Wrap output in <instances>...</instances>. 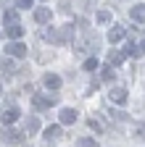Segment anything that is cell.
Here are the masks:
<instances>
[{"label": "cell", "instance_id": "cell-16", "mask_svg": "<svg viewBox=\"0 0 145 147\" xmlns=\"http://www.w3.org/2000/svg\"><path fill=\"white\" fill-rule=\"evenodd\" d=\"M87 126L93 129V131H98V134H103V131H106V126H103V121H100V118H90V121H87Z\"/></svg>", "mask_w": 145, "mask_h": 147}, {"label": "cell", "instance_id": "cell-1", "mask_svg": "<svg viewBox=\"0 0 145 147\" xmlns=\"http://www.w3.org/2000/svg\"><path fill=\"white\" fill-rule=\"evenodd\" d=\"M24 131H19V129L13 126H3V131H0V139H3V144H21L24 142Z\"/></svg>", "mask_w": 145, "mask_h": 147}, {"label": "cell", "instance_id": "cell-22", "mask_svg": "<svg viewBox=\"0 0 145 147\" xmlns=\"http://www.w3.org/2000/svg\"><path fill=\"white\" fill-rule=\"evenodd\" d=\"M13 5L24 11V8H32V0H13Z\"/></svg>", "mask_w": 145, "mask_h": 147}, {"label": "cell", "instance_id": "cell-3", "mask_svg": "<svg viewBox=\"0 0 145 147\" xmlns=\"http://www.w3.org/2000/svg\"><path fill=\"white\" fill-rule=\"evenodd\" d=\"M108 97H111L116 105H124L127 100H129V95H127V89H124V87H114L111 92H108Z\"/></svg>", "mask_w": 145, "mask_h": 147}, {"label": "cell", "instance_id": "cell-11", "mask_svg": "<svg viewBox=\"0 0 145 147\" xmlns=\"http://www.w3.org/2000/svg\"><path fill=\"white\" fill-rule=\"evenodd\" d=\"M58 116H61V123H69V126H71V123L77 121V110H71V108H63Z\"/></svg>", "mask_w": 145, "mask_h": 147}, {"label": "cell", "instance_id": "cell-6", "mask_svg": "<svg viewBox=\"0 0 145 147\" xmlns=\"http://www.w3.org/2000/svg\"><path fill=\"white\" fill-rule=\"evenodd\" d=\"M129 18L132 21H145V3H137L129 8Z\"/></svg>", "mask_w": 145, "mask_h": 147}, {"label": "cell", "instance_id": "cell-24", "mask_svg": "<svg viewBox=\"0 0 145 147\" xmlns=\"http://www.w3.org/2000/svg\"><path fill=\"white\" fill-rule=\"evenodd\" d=\"M140 53H145V40H142V42H140Z\"/></svg>", "mask_w": 145, "mask_h": 147}, {"label": "cell", "instance_id": "cell-12", "mask_svg": "<svg viewBox=\"0 0 145 147\" xmlns=\"http://www.w3.org/2000/svg\"><path fill=\"white\" fill-rule=\"evenodd\" d=\"M124 58H127V53H124V50H114V53H108V63H111V66L124 63Z\"/></svg>", "mask_w": 145, "mask_h": 147}, {"label": "cell", "instance_id": "cell-9", "mask_svg": "<svg viewBox=\"0 0 145 147\" xmlns=\"http://www.w3.org/2000/svg\"><path fill=\"white\" fill-rule=\"evenodd\" d=\"M50 18H53L50 8H37V11H34V21H37V24H48Z\"/></svg>", "mask_w": 145, "mask_h": 147}, {"label": "cell", "instance_id": "cell-20", "mask_svg": "<svg viewBox=\"0 0 145 147\" xmlns=\"http://www.w3.org/2000/svg\"><path fill=\"white\" fill-rule=\"evenodd\" d=\"M79 147H98V142L90 139V137H82V139H79Z\"/></svg>", "mask_w": 145, "mask_h": 147}, {"label": "cell", "instance_id": "cell-17", "mask_svg": "<svg viewBox=\"0 0 145 147\" xmlns=\"http://www.w3.org/2000/svg\"><path fill=\"white\" fill-rule=\"evenodd\" d=\"M100 79H103V82H111V79H114V66H111V63H106V66H103Z\"/></svg>", "mask_w": 145, "mask_h": 147}, {"label": "cell", "instance_id": "cell-5", "mask_svg": "<svg viewBox=\"0 0 145 147\" xmlns=\"http://www.w3.org/2000/svg\"><path fill=\"white\" fill-rule=\"evenodd\" d=\"M56 105V97H42V95H34V108L37 110H48Z\"/></svg>", "mask_w": 145, "mask_h": 147}, {"label": "cell", "instance_id": "cell-8", "mask_svg": "<svg viewBox=\"0 0 145 147\" xmlns=\"http://www.w3.org/2000/svg\"><path fill=\"white\" fill-rule=\"evenodd\" d=\"M3 21H5L8 26H16V24H19V11H16V8H5Z\"/></svg>", "mask_w": 145, "mask_h": 147}, {"label": "cell", "instance_id": "cell-2", "mask_svg": "<svg viewBox=\"0 0 145 147\" xmlns=\"http://www.w3.org/2000/svg\"><path fill=\"white\" fill-rule=\"evenodd\" d=\"M5 55H11V58H24V55H27V45L11 42V45H5Z\"/></svg>", "mask_w": 145, "mask_h": 147}, {"label": "cell", "instance_id": "cell-14", "mask_svg": "<svg viewBox=\"0 0 145 147\" xmlns=\"http://www.w3.org/2000/svg\"><path fill=\"white\" fill-rule=\"evenodd\" d=\"M5 34L11 37V40H21V34H24V26H21V24H16V26H8V29H5Z\"/></svg>", "mask_w": 145, "mask_h": 147}, {"label": "cell", "instance_id": "cell-15", "mask_svg": "<svg viewBox=\"0 0 145 147\" xmlns=\"http://www.w3.org/2000/svg\"><path fill=\"white\" fill-rule=\"evenodd\" d=\"M42 137H45V139H50V142H53V139H58V137H61V126H48Z\"/></svg>", "mask_w": 145, "mask_h": 147}, {"label": "cell", "instance_id": "cell-19", "mask_svg": "<svg viewBox=\"0 0 145 147\" xmlns=\"http://www.w3.org/2000/svg\"><path fill=\"white\" fill-rule=\"evenodd\" d=\"M124 53H127V55H132V58H135V55H140V45H135V42H129V45H127V47H124Z\"/></svg>", "mask_w": 145, "mask_h": 147}, {"label": "cell", "instance_id": "cell-25", "mask_svg": "<svg viewBox=\"0 0 145 147\" xmlns=\"http://www.w3.org/2000/svg\"><path fill=\"white\" fill-rule=\"evenodd\" d=\"M0 95H3V87H0Z\"/></svg>", "mask_w": 145, "mask_h": 147}, {"label": "cell", "instance_id": "cell-21", "mask_svg": "<svg viewBox=\"0 0 145 147\" xmlns=\"http://www.w3.org/2000/svg\"><path fill=\"white\" fill-rule=\"evenodd\" d=\"M95 68H98V61L95 58H87L84 61V71H95Z\"/></svg>", "mask_w": 145, "mask_h": 147}, {"label": "cell", "instance_id": "cell-23", "mask_svg": "<svg viewBox=\"0 0 145 147\" xmlns=\"http://www.w3.org/2000/svg\"><path fill=\"white\" fill-rule=\"evenodd\" d=\"M13 71H16V66H13L11 61H5V63H3V74H13Z\"/></svg>", "mask_w": 145, "mask_h": 147}, {"label": "cell", "instance_id": "cell-26", "mask_svg": "<svg viewBox=\"0 0 145 147\" xmlns=\"http://www.w3.org/2000/svg\"><path fill=\"white\" fill-rule=\"evenodd\" d=\"M0 116H3V110H0Z\"/></svg>", "mask_w": 145, "mask_h": 147}, {"label": "cell", "instance_id": "cell-4", "mask_svg": "<svg viewBox=\"0 0 145 147\" xmlns=\"http://www.w3.org/2000/svg\"><path fill=\"white\" fill-rule=\"evenodd\" d=\"M42 84H45V89H61V76L58 74H45V79H42Z\"/></svg>", "mask_w": 145, "mask_h": 147}, {"label": "cell", "instance_id": "cell-13", "mask_svg": "<svg viewBox=\"0 0 145 147\" xmlns=\"http://www.w3.org/2000/svg\"><path fill=\"white\" fill-rule=\"evenodd\" d=\"M27 131H29V134H37V131H40V118H37V116H29V118H27Z\"/></svg>", "mask_w": 145, "mask_h": 147}, {"label": "cell", "instance_id": "cell-10", "mask_svg": "<svg viewBox=\"0 0 145 147\" xmlns=\"http://www.w3.org/2000/svg\"><path fill=\"white\" fill-rule=\"evenodd\" d=\"M19 116H21V113H19V108H8V110H3V126H11Z\"/></svg>", "mask_w": 145, "mask_h": 147}, {"label": "cell", "instance_id": "cell-18", "mask_svg": "<svg viewBox=\"0 0 145 147\" xmlns=\"http://www.w3.org/2000/svg\"><path fill=\"white\" fill-rule=\"evenodd\" d=\"M95 21L98 24H108V21H111V13H108V11H98L95 13Z\"/></svg>", "mask_w": 145, "mask_h": 147}, {"label": "cell", "instance_id": "cell-7", "mask_svg": "<svg viewBox=\"0 0 145 147\" xmlns=\"http://www.w3.org/2000/svg\"><path fill=\"white\" fill-rule=\"evenodd\" d=\"M124 37H127V29L119 26V24L108 29V40H111V42H119V40H124Z\"/></svg>", "mask_w": 145, "mask_h": 147}]
</instances>
